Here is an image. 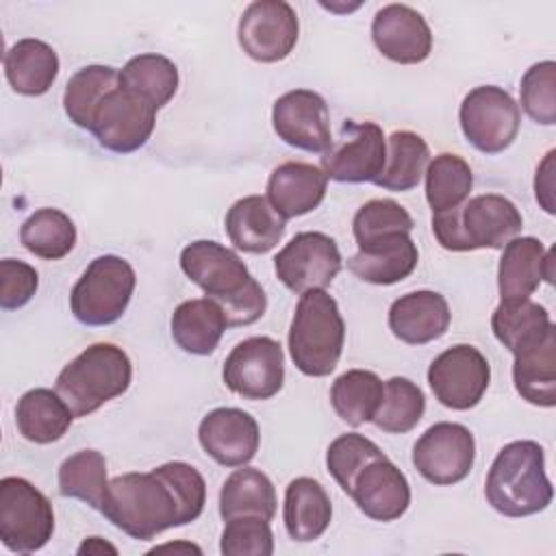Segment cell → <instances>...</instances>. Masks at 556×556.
Here are the masks:
<instances>
[{"label": "cell", "instance_id": "obj_18", "mask_svg": "<svg viewBox=\"0 0 556 556\" xmlns=\"http://www.w3.org/2000/svg\"><path fill=\"white\" fill-rule=\"evenodd\" d=\"M371 39L382 56L400 65H417L432 52V30L408 4H384L371 22Z\"/></svg>", "mask_w": 556, "mask_h": 556}, {"label": "cell", "instance_id": "obj_11", "mask_svg": "<svg viewBox=\"0 0 556 556\" xmlns=\"http://www.w3.org/2000/svg\"><path fill=\"white\" fill-rule=\"evenodd\" d=\"M384 156L387 139L376 122L345 119L321 156V169L337 182H374L384 167Z\"/></svg>", "mask_w": 556, "mask_h": 556}, {"label": "cell", "instance_id": "obj_35", "mask_svg": "<svg viewBox=\"0 0 556 556\" xmlns=\"http://www.w3.org/2000/svg\"><path fill=\"white\" fill-rule=\"evenodd\" d=\"M22 245L46 261L67 256L76 245V226L72 217L59 208H37L20 228Z\"/></svg>", "mask_w": 556, "mask_h": 556}, {"label": "cell", "instance_id": "obj_22", "mask_svg": "<svg viewBox=\"0 0 556 556\" xmlns=\"http://www.w3.org/2000/svg\"><path fill=\"white\" fill-rule=\"evenodd\" d=\"M452 321L447 300L437 291H410L389 308V328L395 339L408 345H424L441 339Z\"/></svg>", "mask_w": 556, "mask_h": 556}, {"label": "cell", "instance_id": "obj_12", "mask_svg": "<svg viewBox=\"0 0 556 556\" xmlns=\"http://www.w3.org/2000/svg\"><path fill=\"white\" fill-rule=\"evenodd\" d=\"M222 378L243 400L274 397L285 384L282 345L271 337L243 339L226 356Z\"/></svg>", "mask_w": 556, "mask_h": 556}, {"label": "cell", "instance_id": "obj_15", "mask_svg": "<svg viewBox=\"0 0 556 556\" xmlns=\"http://www.w3.org/2000/svg\"><path fill=\"white\" fill-rule=\"evenodd\" d=\"M278 280L293 293L326 289L341 271V252L332 237L306 230L298 232L276 256Z\"/></svg>", "mask_w": 556, "mask_h": 556}, {"label": "cell", "instance_id": "obj_28", "mask_svg": "<svg viewBox=\"0 0 556 556\" xmlns=\"http://www.w3.org/2000/svg\"><path fill=\"white\" fill-rule=\"evenodd\" d=\"M172 339L176 345L195 356H208L228 328L222 306L211 298L185 300L172 313Z\"/></svg>", "mask_w": 556, "mask_h": 556}, {"label": "cell", "instance_id": "obj_7", "mask_svg": "<svg viewBox=\"0 0 556 556\" xmlns=\"http://www.w3.org/2000/svg\"><path fill=\"white\" fill-rule=\"evenodd\" d=\"M137 276L132 265L115 254L96 256L70 293V308L85 326L115 324L128 308Z\"/></svg>", "mask_w": 556, "mask_h": 556}, {"label": "cell", "instance_id": "obj_21", "mask_svg": "<svg viewBox=\"0 0 556 556\" xmlns=\"http://www.w3.org/2000/svg\"><path fill=\"white\" fill-rule=\"evenodd\" d=\"M552 250L536 237H515L502 248L497 265V289L504 302L530 298L539 285L554 282Z\"/></svg>", "mask_w": 556, "mask_h": 556}, {"label": "cell", "instance_id": "obj_30", "mask_svg": "<svg viewBox=\"0 0 556 556\" xmlns=\"http://www.w3.org/2000/svg\"><path fill=\"white\" fill-rule=\"evenodd\" d=\"M74 421V413L65 400L46 387L26 391L15 406V424L20 434L30 443H54L63 439Z\"/></svg>", "mask_w": 556, "mask_h": 556}, {"label": "cell", "instance_id": "obj_24", "mask_svg": "<svg viewBox=\"0 0 556 556\" xmlns=\"http://www.w3.org/2000/svg\"><path fill=\"white\" fill-rule=\"evenodd\" d=\"M419 261L410 232H391L358 248L348 269L369 285H395L408 278Z\"/></svg>", "mask_w": 556, "mask_h": 556}, {"label": "cell", "instance_id": "obj_45", "mask_svg": "<svg viewBox=\"0 0 556 556\" xmlns=\"http://www.w3.org/2000/svg\"><path fill=\"white\" fill-rule=\"evenodd\" d=\"M172 486V491L178 497V504L182 508V521L185 526L195 521L206 504V482L202 473L182 460H169L159 467H154Z\"/></svg>", "mask_w": 556, "mask_h": 556}, {"label": "cell", "instance_id": "obj_41", "mask_svg": "<svg viewBox=\"0 0 556 556\" xmlns=\"http://www.w3.org/2000/svg\"><path fill=\"white\" fill-rule=\"evenodd\" d=\"M384 452L365 434L358 432H348L337 437L326 452V467L328 473L337 480V484L350 495L354 478L358 476V471L376 460L382 458Z\"/></svg>", "mask_w": 556, "mask_h": 556}, {"label": "cell", "instance_id": "obj_31", "mask_svg": "<svg viewBox=\"0 0 556 556\" xmlns=\"http://www.w3.org/2000/svg\"><path fill=\"white\" fill-rule=\"evenodd\" d=\"M276 506V489L256 467L241 465V469H235L222 484L219 515L224 521L241 515H256L271 521Z\"/></svg>", "mask_w": 556, "mask_h": 556}, {"label": "cell", "instance_id": "obj_42", "mask_svg": "<svg viewBox=\"0 0 556 556\" xmlns=\"http://www.w3.org/2000/svg\"><path fill=\"white\" fill-rule=\"evenodd\" d=\"M415 222L410 213L391 198L365 202L352 219V232L358 248L391 232H410Z\"/></svg>", "mask_w": 556, "mask_h": 556}, {"label": "cell", "instance_id": "obj_23", "mask_svg": "<svg viewBox=\"0 0 556 556\" xmlns=\"http://www.w3.org/2000/svg\"><path fill=\"white\" fill-rule=\"evenodd\" d=\"M328 178L321 167L287 161L267 178V200L282 219L300 217L315 211L326 198Z\"/></svg>", "mask_w": 556, "mask_h": 556}, {"label": "cell", "instance_id": "obj_5", "mask_svg": "<svg viewBox=\"0 0 556 556\" xmlns=\"http://www.w3.org/2000/svg\"><path fill=\"white\" fill-rule=\"evenodd\" d=\"M132 363L115 343H93L72 358L56 376L54 391L74 417H87L128 391Z\"/></svg>", "mask_w": 556, "mask_h": 556}, {"label": "cell", "instance_id": "obj_13", "mask_svg": "<svg viewBox=\"0 0 556 556\" xmlns=\"http://www.w3.org/2000/svg\"><path fill=\"white\" fill-rule=\"evenodd\" d=\"M476 460L473 432L454 421L430 426L413 445V465L421 478L437 486L465 480Z\"/></svg>", "mask_w": 556, "mask_h": 556}, {"label": "cell", "instance_id": "obj_29", "mask_svg": "<svg viewBox=\"0 0 556 556\" xmlns=\"http://www.w3.org/2000/svg\"><path fill=\"white\" fill-rule=\"evenodd\" d=\"M59 74L56 50L41 39H20L4 54V76L15 93L43 96Z\"/></svg>", "mask_w": 556, "mask_h": 556}, {"label": "cell", "instance_id": "obj_32", "mask_svg": "<svg viewBox=\"0 0 556 556\" xmlns=\"http://www.w3.org/2000/svg\"><path fill=\"white\" fill-rule=\"evenodd\" d=\"M430 163L426 139L413 130H395L387 139V156L374 185L387 191H410L419 185Z\"/></svg>", "mask_w": 556, "mask_h": 556}, {"label": "cell", "instance_id": "obj_48", "mask_svg": "<svg viewBox=\"0 0 556 556\" xmlns=\"http://www.w3.org/2000/svg\"><path fill=\"white\" fill-rule=\"evenodd\" d=\"M102 552L117 554V549H115L113 545H109L106 541H102L100 536H89V539L78 547V554H102Z\"/></svg>", "mask_w": 556, "mask_h": 556}, {"label": "cell", "instance_id": "obj_16", "mask_svg": "<svg viewBox=\"0 0 556 556\" xmlns=\"http://www.w3.org/2000/svg\"><path fill=\"white\" fill-rule=\"evenodd\" d=\"M156 124V109L124 87L109 91L91 119V132L104 150L130 154L146 146Z\"/></svg>", "mask_w": 556, "mask_h": 556}, {"label": "cell", "instance_id": "obj_1", "mask_svg": "<svg viewBox=\"0 0 556 556\" xmlns=\"http://www.w3.org/2000/svg\"><path fill=\"white\" fill-rule=\"evenodd\" d=\"M180 269L222 306L228 326H250L265 315L263 287L230 248L208 239L193 241L180 252Z\"/></svg>", "mask_w": 556, "mask_h": 556}, {"label": "cell", "instance_id": "obj_26", "mask_svg": "<svg viewBox=\"0 0 556 556\" xmlns=\"http://www.w3.org/2000/svg\"><path fill=\"white\" fill-rule=\"evenodd\" d=\"M230 243L248 254H265L278 245L285 235V219L274 211L265 195H245L237 200L224 219Z\"/></svg>", "mask_w": 556, "mask_h": 556}, {"label": "cell", "instance_id": "obj_34", "mask_svg": "<svg viewBox=\"0 0 556 556\" xmlns=\"http://www.w3.org/2000/svg\"><path fill=\"white\" fill-rule=\"evenodd\" d=\"M384 393V382L369 369H348L330 389V404L348 426L371 421Z\"/></svg>", "mask_w": 556, "mask_h": 556}, {"label": "cell", "instance_id": "obj_40", "mask_svg": "<svg viewBox=\"0 0 556 556\" xmlns=\"http://www.w3.org/2000/svg\"><path fill=\"white\" fill-rule=\"evenodd\" d=\"M426 413L424 391L404 376H393L384 382L382 402L374 415V424L389 434L410 432Z\"/></svg>", "mask_w": 556, "mask_h": 556}, {"label": "cell", "instance_id": "obj_10", "mask_svg": "<svg viewBox=\"0 0 556 556\" xmlns=\"http://www.w3.org/2000/svg\"><path fill=\"white\" fill-rule=\"evenodd\" d=\"M491 382L486 356L469 345L456 343L441 352L428 367V384L445 408L469 410L480 404Z\"/></svg>", "mask_w": 556, "mask_h": 556}, {"label": "cell", "instance_id": "obj_2", "mask_svg": "<svg viewBox=\"0 0 556 556\" xmlns=\"http://www.w3.org/2000/svg\"><path fill=\"white\" fill-rule=\"evenodd\" d=\"M100 513L137 541L185 526L178 497L156 469L128 471L109 480Z\"/></svg>", "mask_w": 556, "mask_h": 556}, {"label": "cell", "instance_id": "obj_44", "mask_svg": "<svg viewBox=\"0 0 556 556\" xmlns=\"http://www.w3.org/2000/svg\"><path fill=\"white\" fill-rule=\"evenodd\" d=\"M219 552L224 556H271L274 534L269 521L256 515L228 519L222 530Z\"/></svg>", "mask_w": 556, "mask_h": 556}, {"label": "cell", "instance_id": "obj_38", "mask_svg": "<svg viewBox=\"0 0 556 556\" xmlns=\"http://www.w3.org/2000/svg\"><path fill=\"white\" fill-rule=\"evenodd\" d=\"M56 480L63 497L80 500L100 510L109 489L106 458L98 450H78L61 463Z\"/></svg>", "mask_w": 556, "mask_h": 556}, {"label": "cell", "instance_id": "obj_4", "mask_svg": "<svg viewBox=\"0 0 556 556\" xmlns=\"http://www.w3.org/2000/svg\"><path fill=\"white\" fill-rule=\"evenodd\" d=\"M523 228L519 208L500 193H482L456 208L432 213V232L450 252L502 250Z\"/></svg>", "mask_w": 556, "mask_h": 556}, {"label": "cell", "instance_id": "obj_8", "mask_svg": "<svg viewBox=\"0 0 556 556\" xmlns=\"http://www.w3.org/2000/svg\"><path fill=\"white\" fill-rule=\"evenodd\" d=\"M54 534L50 500L26 478L0 480V541L7 549L30 554L41 549Z\"/></svg>", "mask_w": 556, "mask_h": 556}, {"label": "cell", "instance_id": "obj_17", "mask_svg": "<svg viewBox=\"0 0 556 556\" xmlns=\"http://www.w3.org/2000/svg\"><path fill=\"white\" fill-rule=\"evenodd\" d=\"M271 124L287 146L324 154L332 143L330 111L326 100L313 89H291L271 109Z\"/></svg>", "mask_w": 556, "mask_h": 556}, {"label": "cell", "instance_id": "obj_39", "mask_svg": "<svg viewBox=\"0 0 556 556\" xmlns=\"http://www.w3.org/2000/svg\"><path fill=\"white\" fill-rule=\"evenodd\" d=\"M471 187L473 172L458 154L441 152L426 167V200L432 213L456 208L469 198Z\"/></svg>", "mask_w": 556, "mask_h": 556}, {"label": "cell", "instance_id": "obj_9", "mask_svg": "<svg viewBox=\"0 0 556 556\" xmlns=\"http://www.w3.org/2000/svg\"><path fill=\"white\" fill-rule=\"evenodd\" d=\"M458 122L465 139L476 150L500 154L517 139L521 111L506 89L497 85H480L463 98Z\"/></svg>", "mask_w": 556, "mask_h": 556}, {"label": "cell", "instance_id": "obj_27", "mask_svg": "<svg viewBox=\"0 0 556 556\" xmlns=\"http://www.w3.org/2000/svg\"><path fill=\"white\" fill-rule=\"evenodd\" d=\"M282 519L293 541L308 543L319 539L332 519V504L321 482L308 476L291 480L285 489Z\"/></svg>", "mask_w": 556, "mask_h": 556}, {"label": "cell", "instance_id": "obj_47", "mask_svg": "<svg viewBox=\"0 0 556 556\" xmlns=\"http://www.w3.org/2000/svg\"><path fill=\"white\" fill-rule=\"evenodd\" d=\"M554 150H549L543 159V163L536 167V178H534V195L536 202L543 206L545 213H554Z\"/></svg>", "mask_w": 556, "mask_h": 556}, {"label": "cell", "instance_id": "obj_3", "mask_svg": "<svg viewBox=\"0 0 556 556\" xmlns=\"http://www.w3.org/2000/svg\"><path fill=\"white\" fill-rule=\"evenodd\" d=\"M484 497L504 517H528L552 504L554 486L545 473V450L530 439L506 443L491 463Z\"/></svg>", "mask_w": 556, "mask_h": 556}, {"label": "cell", "instance_id": "obj_14", "mask_svg": "<svg viewBox=\"0 0 556 556\" xmlns=\"http://www.w3.org/2000/svg\"><path fill=\"white\" fill-rule=\"evenodd\" d=\"M300 35L295 9L285 0H256L239 17L237 39L241 50L258 63L287 59Z\"/></svg>", "mask_w": 556, "mask_h": 556}, {"label": "cell", "instance_id": "obj_20", "mask_svg": "<svg viewBox=\"0 0 556 556\" xmlns=\"http://www.w3.org/2000/svg\"><path fill=\"white\" fill-rule=\"evenodd\" d=\"M350 497L374 521H395L410 506V484L387 456L367 463L354 478Z\"/></svg>", "mask_w": 556, "mask_h": 556}, {"label": "cell", "instance_id": "obj_46", "mask_svg": "<svg viewBox=\"0 0 556 556\" xmlns=\"http://www.w3.org/2000/svg\"><path fill=\"white\" fill-rule=\"evenodd\" d=\"M39 287V274L33 265L15 258L0 261V306L4 311L22 308L33 300Z\"/></svg>", "mask_w": 556, "mask_h": 556}, {"label": "cell", "instance_id": "obj_37", "mask_svg": "<svg viewBox=\"0 0 556 556\" xmlns=\"http://www.w3.org/2000/svg\"><path fill=\"white\" fill-rule=\"evenodd\" d=\"M119 85V72L111 65H85L65 85L63 109L65 115L78 126L89 130L96 109L102 98Z\"/></svg>", "mask_w": 556, "mask_h": 556}, {"label": "cell", "instance_id": "obj_6", "mask_svg": "<svg viewBox=\"0 0 556 556\" xmlns=\"http://www.w3.org/2000/svg\"><path fill=\"white\" fill-rule=\"evenodd\" d=\"M345 343L339 304L324 289L300 295L291 326L289 354L304 376L324 378L334 371Z\"/></svg>", "mask_w": 556, "mask_h": 556}, {"label": "cell", "instance_id": "obj_19", "mask_svg": "<svg viewBox=\"0 0 556 556\" xmlns=\"http://www.w3.org/2000/svg\"><path fill=\"white\" fill-rule=\"evenodd\" d=\"M202 450L224 467L248 465L261 445L256 419L241 408L222 406L206 413L198 426Z\"/></svg>", "mask_w": 556, "mask_h": 556}, {"label": "cell", "instance_id": "obj_33", "mask_svg": "<svg viewBox=\"0 0 556 556\" xmlns=\"http://www.w3.org/2000/svg\"><path fill=\"white\" fill-rule=\"evenodd\" d=\"M119 87L163 109L178 91V67L163 54H137L119 70Z\"/></svg>", "mask_w": 556, "mask_h": 556}, {"label": "cell", "instance_id": "obj_43", "mask_svg": "<svg viewBox=\"0 0 556 556\" xmlns=\"http://www.w3.org/2000/svg\"><path fill=\"white\" fill-rule=\"evenodd\" d=\"M519 100L523 111L543 126L556 124V63L539 61L521 76Z\"/></svg>", "mask_w": 556, "mask_h": 556}, {"label": "cell", "instance_id": "obj_36", "mask_svg": "<svg viewBox=\"0 0 556 556\" xmlns=\"http://www.w3.org/2000/svg\"><path fill=\"white\" fill-rule=\"evenodd\" d=\"M554 326L549 313L539 302L510 300L500 302L491 315V330L495 339L513 354L521 345L539 339Z\"/></svg>", "mask_w": 556, "mask_h": 556}, {"label": "cell", "instance_id": "obj_25", "mask_svg": "<svg viewBox=\"0 0 556 556\" xmlns=\"http://www.w3.org/2000/svg\"><path fill=\"white\" fill-rule=\"evenodd\" d=\"M513 382L517 393L534 406H556V328L513 352Z\"/></svg>", "mask_w": 556, "mask_h": 556}]
</instances>
